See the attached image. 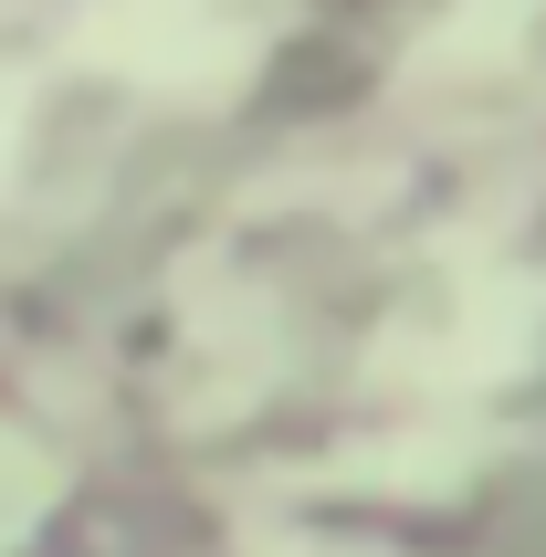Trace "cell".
I'll return each mask as SVG.
<instances>
[{
	"mask_svg": "<svg viewBox=\"0 0 546 557\" xmlns=\"http://www.w3.org/2000/svg\"><path fill=\"white\" fill-rule=\"evenodd\" d=\"M95 53L137 74V85H211L252 53L221 0H106L95 11Z\"/></svg>",
	"mask_w": 546,
	"mask_h": 557,
	"instance_id": "cell-1",
	"label": "cell"
}]
</instances>
